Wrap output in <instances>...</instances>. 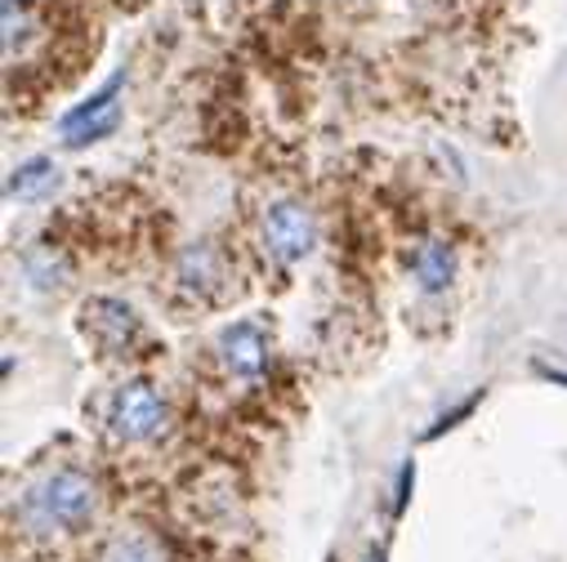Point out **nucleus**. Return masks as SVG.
I'll use <instances>...</instances> for the list:
<instances>
[{"instance_id":"obj_15","label":"nucleus","mask_w":567,"mask_h":562,"mask_svg":"<svg viewBox=\"0 0 567 562\" xmlns=\"http://www.w3.org/2000/svg\"><path fill=\"white\" fill-rule=\"evenodd\" d=\"M367 562H389V553H384V544H371V553H367Z\"/></svg>"},{"instance_id":"obj_7","label":"nucleus","mask_w":567,"mask_h":562,"mask_svg":"<svg viewBox=\"0 0 567 562\" xmlns=\"http://www.w3.org/2000/svg\"><path fill=\"white\" fill-rule=\"evenodd\" d=\"M85 331H90L103 348H125V344L134 340L138 322H134V309H130V304L107 300V295H94V300L85 304Z\"/></svg>"},{"instance_id":"obj_11","label":"nucleus","mask_w":567,"mask_h":562,"mask_svg":"<svg viewBox=\"0 0 567 562\" xmlns=\"http://www.w3.org/2000/svg\"><path fill=\"white\" fill-rule=\"evenodd\" d=\"M23 263H28V272H32V281L37 287H59V277H63V263L54 259V250H45V246H37V250H28L23 254Z\"/></svg>"},{"instance_id":"obj_14","label":"nucleus","mask_w":567,"mask_h":562,"mask_svg":"<svg viewBox=\"0 0 567 562\" xmlns=\"http://www.w3.org/2000/svg\"><path fill=\"white\" fill-rule=\"evenodd\" d=\"M536 371H540V379H549V384H563V388H567V375H563V371H549V366H536Z\"/></svg>"},{"instance_id":"obj_3","label":"nucleus","mask_w":567,"mask_h":562,"mask_svg":"<svg viewBox=\"0 0 567 562\" xmlns=\"http://www.w3.org/2000/svg\"><path fill=\"white\" fill-rule=\"evenodd\" d=\"M166 429V406L148 384H125L112 402V434L121 443H153Z\"/></svg>"},{"instance_id":"obj_9","label":"nucleus","mask_w":567,"mask_h":562,"mask_svg":"<svg viewBox=\"0 0 567 562\" xmlns=\"http://www.w3.org/2000/svg\"><path fill=\"white\" fill-rule=\"evenodd\" d=\"M59 184V170H54V162L50 157H32V162H23L14 175H10V184H6V197L14 201H32V197H41V192H50Z\"/></svg>"},{"instance_id":"obj_8","label":"nucleus","mask_w":567,"mask_h":562,"mask_svg":"<svg viewBox=\"0 0 567 562\" xmlns=\"http://www.w3.org/2000/svg\"><path fill=\"white\" fill-rule=\"evenodd\" d=\"M452 277H456V250H452L447 241H424V246L415 250V281H420L424 295L447 291Z\"/></svg>"},{"instance_id":"obj_6","label":"nucleus","mask_w":567,"mask_h":562,"mask_svg":"<svg viewBox=\"0 0 567 562\" xmlns=\"http://www.w3.org/2000/svg\"><path fill=\"white\" fill-rule=\"evenodd\" d=\"M175 277H179V287H184L188 295L215 300V295L224 291V281H228V263H224V254H219L210 241H197V246H188V250L179 254Z\"/></svg>"},{"instance_id":"obj_13","label":"nucleus","mask_w":567,"mask_h":562,"mask_svg":"<svg viewBox=\"0 0 567 562\" xmlns=\"http://www.w3.org/2000/svg\"><path fill=\"white\" fill-rule=\"evenodd\" d=\"M411 491H415V460H406V465L398 469V487H393V518H402V513H406Z\"/></svg>"},{"instance_id":"obj_12","label":"nucleus","mask_w":567,"mask_h":562,"mask_svg":"<svg viewBox=\"0 0 567 562\" xmlns=\"http://www.w3.org/2000/svg\"><path fill=\"white\" fill-rule=\"evenodd\" d=\"M478 402H483V388H478V393H470V397H465L461 406H452L447 415H439V419H434V425H430V429H424V443H439L443 434H452V429L461 425V419H470V415H474V406H478Z\"/></svg>"},{"instance_id":"obj_4","label":"nucleus","mask_w":567,"mask_h":562,"mask_svg":"<svg viewBox=\"0 0 567 562\" xmlns=\"http://www.w3.org/2000/svg\"><path fill=\"white\" fill-rule=\"evenodd\" d=\"M121 85H125V76L116 72L94 98H85L81 107H72L63 121H59V129L68 134V144L72 148H85V144H99V138H107L112 129H116V121H121Z\"/></svg>"},{"instance_id":"obj_1","label":"nucleus","mask_w":567,"mask_h":562,"mask_svg":"<svg viewBox=\"0 0 567 562\" xmlns=\"http://www.w3.org/2000/svg\"><path fill=\"white\" fill-rule=\"evenodd\" d=\"M99 509V487L81 469H50L41 473L23 500H19V522L32 535H63L81 531Z\"/></svg>"},{"instance_id":"obj_2","label":"nucleus","mask_w":567,"mask_h":562,"mask_svg":"<svg viewBox=\"0 0 567 562\" xmlns=\"http://www.w3.org/2000/svg\"><path fill=\"white\" fill-rule=\"evenodd\" d=\"M264 246L277 263H300L318 246V219L300 201H277L264 210Z\"/></svg>"},{"instance_id":"obj_10","label":"nucleus","mask_w":567,"mask_h":562,"mask_svg":"<svg viewBox=\"0 0 567 562\" xmlns=\"http://www.w3.org/2000/svg\"><path fill=\"white\" fill-rule=\"evenodd\" d=\"M103 562H166V558H162L157 540H148V535H116L107 544Z\"/></svg>"},{"instance_id":"obj_5","label":"nucleus","mask_w":567,"mask_h":562,"mask_svg":"<svg viewBox=\"0 0 567 562\" xmlns=\"http://www.w3.org/2000/svg\"><path fill=\"white\" fill-rule=\"evenodd\" d=\"M219 362L228 375L237 379H259L264 366H268V344H264V331L255 322H233L224 335H219Z\"/></svg>"}]
</instances>
